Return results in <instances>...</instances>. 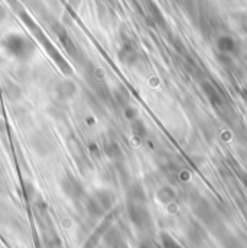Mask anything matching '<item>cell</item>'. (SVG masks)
Returning a JSON list of instances; mask_svg holds the SVG:
<instances>
[{
  "label": "cell",
  "mask_w": 247,
  "mask_h": 248,
  "mask_svg": "<svg viewBox=\"0 0 247 248\" xmlns=\"http://www.w3.org/2000/svg\"><path fill=\"white\" fill-rule=\"evenodd\" d=\"M1 46L10 57L19 61H29L36 52L33 42L20 33H10L4 36L1 39Z\"/></svg>",
  "instance_id": "1"
},
{
  "label": "cell",
  "mask_w": 247,
  "mask_h": 248,
  "mask_svg": "<svg viewBox=\"0 0 247 248\" xmlns=\"http://www.w3.org/2000/svg\"><path fill=\"white\" fill-rule=\"evenodd\" d=\"M113 203V196L107 190H97L87 199V211L93 217L104 215Z\"/></svg>",
  "instance_id": "2"
},
{
  "label": "cell",
  "mask_w": 247,
  "mask_h": 248,
  "mask_svg": "<svg viewBox=\"0 0 247 248\" xmlns=\"http://www.w3.org/2000/svg\"><path fill=\"white\" fill-rule=\"evenodd\" d=\"M61 187L64 193L68 198H71L72 201H80L85 195L84 186L81 185V182L74 176H65L61 181Z\"/></svg>",
  "instance_id": "3"
},
{
  "label": "cell",
  "mask_w": 247,
  "mask_h": 248,
  "mask_svg": "<svg viewBox=\"0 0 247 248\" xmlns=\"http://www.w3.org/2000/svg\"><path fill=\"white\" fill-rule=\"evenodd\" d=\"M75 94H77V85L69 79L61 81L57 85V97L62 101H66V100L72 98Z\"/></svg>",
  "instance_id": "4"
},
{
  "label": "cell",
  "mask_w": 247,
  "mask_h": 248,
  "mask_svg": "<svg viewBox=\"0 0 247 248\" xmlns=\"http://www.w3.org/2000/svg\"><path fill=\"white\" fill-rule=\"evenodd\" d=\"M119 58L126 65H133L139 60V55H137V51H136V48L133 45L126 44V45L122 46V49L119 51Z\"/></svg>",
  "instance_id": "5"
},
{
  "label": "cell",
  "mask_w": 247,
  "mask_h": 248,
  "mask_svg": "<svg viewBox=\"0 0 247 248\" xmlns=\"http://www.w3.org/2000/svg\"><path fill=\"white\" fill-rule=\"evenodd\" d=\"M132 130H133V133H134V136L137 137V139H142L143 137V134H145V127H143V124L140 123V122H133L132 124Z\"/></svg>",
  "instance_id": "6"
},
{
  "label": "cell",
  "mask_w": 247,
  "mask_h": 248,
  "mask_svg": "<svg viewBox=\"0 0 247 248\" xmlns=\"http://www.w3.org/2000/svg\"><path fill=\"white\" fill-rule=\"evenodd\" d=\"M115 97H116V100L120 103V104H126V100H129V94L124 91V90H117L116 93H115Z\"/></svg>",
  "instance_id": "7"
},
{
  "label": "cell",
  "mask_w": 247,
  "mask_h": 248,
  "mask_svg": "<svg viewBox=\"0 0 247 248\" xmlns=\"http://www.w3.org/2000/svg\"><path fill=\"white\" fill-rule=\"evenodd\" d=\"M4 17H6V10H4L3 6H0V23L4 20Z\"/></svg>",
  "instance_id": "8"
}]
</instances>
